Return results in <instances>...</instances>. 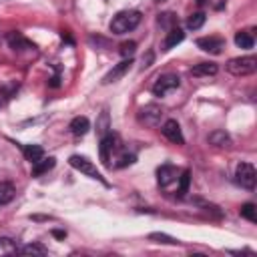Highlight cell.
I'll return each mask as SVG.
<instances>
[{"label":"cell","instance_id":"obj_1","mask_svg":"<svg viewBox=\"0 0 257 257\" xmlns=\"http://www.w3.org/2000/svg\"><path fill=\"white\" fill-rule=\"evenodd\" d=\"M141 24V12L139 10H122L110 20V32L112 34H124L135 30Z\"/></svg>","mask_w":257,"mask_h":257},{"label":"cell","instance_id":"obj_2","mask_svg":"<svg viewBox=\"0 0 257 257\" xmlns=\"http://www.w3.org/2000/svg\"><path fill=\"white\" fill-rule=\"evenodd\" d=\"M227 70L235 76H247L253 74L257 70V58L255 56H239V58H231L227 62Z\"/></svg>","mask_w":257,"mask_h":257},{"label":"cell","instance_id":"obj_3","mask_svg":"<svg viewBox=\"0 0 257 257\" xmlns=\"http://www.w3.org/2000/svg\"><path fill=\"white\" fill-rule=\"evenodd\" d=\"M68 163H70V167H72V169H76V171L84 173L86 177H90V179H94V181H100L102 185H108V183L104 181V177L98 173V169L92 165V161H88L86 157H82V155H72V157L68 159Z\"/></svg>","mask_w":257,"mask_h":257},{"label":"cell","instance_id":"obj_4","mask_svg":"<svg viewBox=\"0 0 257 257\" xmlns=\"http://www.w3.org/2000/svg\"><path fill=\"white\" fill-rule=\"evenodd\" d=\"M235 179L241 187L245 189H255V183H257V173H255V167L251 163H239L237 165V171H235Z\"/></svg>","mask_w":257,"mask_h":257},{"label":"cell","instance_id":"obj_5","mask_svg":"<svg viewBox=\"0 0 257 257\" xmlns=\"http://www.w3.org/2000/svg\"><path fill=\"white\" fill-rule=\"evenodd\" d=\"M179 84H181V78H179L177 74L167 72V74H161V76L157 78V82H155V86H153V92H155V96H165L167 92L179 88Z\"/></svg>","mask_w":257,"mask_h":257},{"label":"cell","instance_id":"obj_6","mask_svg":"<svg viewBox=\"0 0 257 257\" xmlns=\"http://www.w3.org/2000/svg\"><path fill=\"white\" fill-rule=\"evenodd\" d=\"M137 118H139L141 124L157 126V124L161 122V118H163V108H161L159 104H147V106H143V108L139 110Z\"/></svg>","mask_w":257,"mask_h":257},{"label":"cell","instance_id":"obj_7","mask_svg":"<svg viewBox=\"0 0 257 257\" xmlns=\"http://www.w3.org/2000/svg\"><path fill=\"white\" fill-rule=\"evenodd\" d=\"M118 149V137L112 135V133H106L104 137H100V161L110 167V159H112V153Z\"/></svg>","mask_w":257,"mask_h":257},{"label":"cell","instance_id":"obj_8","mask_svg":"<svg viewBox=\"0 0 257 257\" xmlns=\"http://www.w3.org/2000/svg\"><path fill=\"white\" fill-rule=\"evenodd\" d=\"M161 133H163L171 143H175V145H183V143H185V137H183V133H181V126H179V122H177L175 118L165 120L163 126H161Z\"/></svg>","mask_w":257,"mask_h":257},{"label":"cell","instance_id":"obj_9","mask_svg":"<svg viewBox=\"0 0 257 257\" xmlns=\"http://www.w3.org/2000/svg\"><path fill=\"white\" fill-rule=\"evenodd\" d=\"M131 64H133V60H131V58L120 60L118 64H114V66H112V70H108V72H106V76L102 78V82H104V84H112V82L120 80V78H122V76L128 72Z\"/></svg>","mask_w":257,"mask_h":257},{"label":"cell","instance_id":"obj_10","mask_svg":"<svg viewBox=\"0 0 257 257\" xmlns=\"http://www.w3.org/2000/svg\"><path fill=\"white\" fill-rule=\"evenodd\" d=\"M197 46L209 54H221L223 48H225V40L223 38H217V36H207V38H199L197 40Z\"/></svg>","mask_w":257,"mask_h":257},{"label":"cell","instance_id":"obj_11","mask_svg":"<svg viewBox=\"0 0 257 257\" xmlns=\"http://www.w3.org/2000/svg\"><path fill=\"white\" fill-rule=\"evenodd\" d=\"M177 177H179V169L173 165H161L157 169V181L161 187H169L173 181H177Z\"/></svg>","mask_w":257,"mask_h":257},{"label":"cell","instance_id":"obj_12","mask_svg":"<svg viewBox=\"0 0 257 257\" xmlns=\"http://www.w3.org/2000/svg\"><path fill=\"white\" fill-rule=\"evenodd\" d=\"M183 38H185V32H183L179 26H173V28L167 32V38H165V42H163V50L175 48L179 42H183Z\"/></svg>","mask_w":257,"mask_h":257},{"label":"cell","instance_id":"obj_13","mask_svg":"<svg viewBox=\"0 0 257 257\" xmlns=\"http://www.w3.org/2000/svg\"><path fill=\"white\" fill-rule=\"evenodd\" d=\"M8 44L12 50H28V48H34V44L30 40H26L22 34L18 32H10L8 34Z\"/></svg>","mask_w":257,"mask_h":257},{"label":"cell","instance_id":"obj_14","mask_svg":"<svg viewBox=\"0 0 257 257\" xmlns=\"http://www.w3.org/2000/svg\"><path fill=\"white\" fill-rule=\"evenodd\" d=\"M217 70H219V66L215 62H199L191 68V74L193 76H213V74H217Z\"/></svg>","mask_w":257,"mask_h":257},{"label":"cell","instance_id":"obj_15","mask_svg":"<svg viewBox=\"0 0 257 257\" xmlns=\"http://www.w3.org/2000/svg\"><path fill=\"white\" fill-rule=\"evenodd\" d=\"M70 133L72 135H76V137H82V135H86L88 133V128H90V122H88V118L86 116H74L72 120H70Z\"/></svg>","mask_w":257,"mask_h":257},{"label":"cell","instance_id":"obj_16","mask_svg":"<svg viewBox=\"0 0 257 257\" xmlns=\"http://www.w3.org/2000/svg\"><path fill=\"white\" fill-rule=\"evenodd\" d=\"M213 147H219V149H225V147H231V137L225 133V131H213L207 139Z\"/></svg>","mask_w":257,"mask_h":257},{"label":"cell","instance_id":"obj_17","mask_svg":"<svg viewBox=\"0 0 257 257\" xmlns=\"http://www.w3.org/2000/svg\"><path fill=\"white\" fill-rule=\"evenodd\" d=\"M54 165H56V159H54V157H48V159H44V157H42L38 163H34V165H32V177H40V175L48 173Z\"/></svg>","mask_w":257,"mask_h":257},{"label":"cell","instance_id":"obj_18","mask_svg":"<svg viewBox=\"0 0 257 257\" xmlns=\"http://www.w3.org/2000/svg\"><path fill=\"white\" fill-rule=\"evenodd\" d=\"M22 153H24L26 161H30L32 165L38 163V161L44 157V151H42L40 145H24V147H22Z\"/></svg>","mask_w":257,"mask_h":257},{"label":"cell","instance_id":"obj_19","mask_svg":"<svg viewBox=\"0 0 257 257\" xmlns=\"http://www.w3.org/2000/svg\"><path fill=\"white\" fill-rule=\"evenodd\" d=\"M14 195H16L14 185H12V183L2 181V183H0V207H2V205H6V203H10V201L14 199Z\"/></svg>","mask_w":257,"mask_h":257},{"label":"cell","instance_id":"obj_20","mask_svg":"<svg viewBox=\"0 0 257 257\" xmlns=\"http://www.w3.org/2000/svg\"><path fill=\"white\" fill-rule=\"evenodd\" d=\"M179 189H177V197L179 199H183L187 193H189V183H191V173L189 171H183L179 177Z\"/></svg>","mask_w":257,"mask_h":257},{"label":"cell","instance_id":"obj_21","mask_svg":"<svg viewBox=\"0 0 257 257\" xmlns=\"http://www.w3.org/2000/svg\"><path fill=\"white\" fill-rule=\"evenodd\" d=\"M195 203L205 211V213H209L211 217H215V219H219V217H223V211H221V207H217L215 203H207V201H203V199H195Z\"/></svg>","mask_w":257,"mask_h":257},{"label":"cell","instance_id":"obj_22","mask_svg":"<svg viewBox=\"0 0 257 257\" xmlns=\"http://www.w3.org/2000/svg\"><path fill=\"white\" fill-rule=\"evenodd\" d=\"M149 241L161 243V245H179V239H175L167 233H149Z\"/></svg>","mask_w":257,"mask_h":257},{"label":"cell","instance_id":"obj_23","mask_svg":"<svg viewBox=\"0 0 257 257\" xmlns=\"http://www.w3.org/2000/svg\"><path fill=\"white\" fill-rule=\"evenodd\" d=\"M18 253L16 243L10 237H0V255H14Z\"/></svg>","mask_w":257,"mask_h":257},{"label":"cell","instance_id":"obj_24","mask_svg":"<svg viewBox=\"0 0 257 257\" xmlns=\"http://www.w3.org/2000/svg\"><path fill=\"white\" fill-rule=\"evenodd\" d=\"M205 20H207L205 12H195V14H191V16L187 18V28L197 30V28H201V26L205 24Z\"/></svg>","mask_w":257,"mask_h":257},{"label":"cell","instance_id":"obj_25","mask_svg":"<svg viewBox=\"0 0 257 257\" xmlns=\"http://www.w3.org/2000/svg\"><path fill=\"white\" fill-rule=\"evenodd\" d=\"M239 213H241L243 219H247V221H251V223L257 221V209H255L253 203H243L241 209H239Z\"/></svg>","mask_w":257,"mask_h":257},{"label":"cell","instance_id":"obj_26","mask_svg":"<svg viewBox=\"0 0 257 257\" xmlns=\"http://www.w3.org/2000/svg\"><path fill=\"white\" fill-rule=\"evenodd\" d=\"M235 44L239 48H253V36L249 32H237L235 34Z\"/></svg>","mask_w":257,"mask_h":257},{"label":"cell","instance_id":"obj_27","mask_svg":"<svg viewBox=\"0 0 257 257\" xmlns=\"http://www.w3.org/2000/svg\"><path fill=\"white\" fill-rule=\"evenodd\" d=\"M18 253H22V255H46V249L42 245H38V243H32V245L20 247Z\"/></svg>","mask_w":257,"mask_h":257},{"label":"cell","instance_id":"obj_28","mask_svg":"<svg viewBox=\"0 0 257 257\" xmlns=\"http://www.w3.org/2000/svg\"><path fill=\"white\" fill-rule=\"evenodd\" d=\"M163 28H167V30H171L175 24H177V16L173 14V12H165V14H159V20H157Z\"/></svg>","mask_w":257,"mask_h":257},{"label":"cell","instance_id":"obj_29","mask_svg":"<svg viewBox=\"0 0 257 257\" xmlns=\"http://www.w3.org/2000/svg\"><path fill=\"white\" fill-rule=\"evenodd\" d=\"M135 50H137V42H133V40L122 42V44H120V48H118V52H120V56H122V58H131V56L135 54Z\"/></svg>","mask_w":257,"mask_h":257},{"label":"cell","instance_id":"obj_30","mask_svg":"<svg viewBox=\"0 0 257 257\" xmlns=\"http://www.w3.org/2000/svg\"><path fill=\"white\" fill-rule=\"evenodd\" d=\"M106 128H108V114H106V110H102L100 112V122H96V131H98L100 137H104Z\"/></svg>","mask_w":257,"mask_h":257},{"label":"cell","instance_id":"obj_31","mask_svg":"<svg viewBox=\"0 0 257 257\" xmlns=\"http://www.w3.org/2000/svg\"><path fill=\"white\" fill-rule=\"evenodd\" d=\"M135 159H137L135 155H122V157L118 159L116 167H118V169H122V167H128V165H133V163H135Z\"/></svg>","mask_w":257,"mask_h":257},{"label":"cell","instance_id":"obj_32","mask_svg":"<svg viewBox=\"0 0 257 257\" xmlns=\"http://www.w3.org/2000/svg\"><path fill=\"white\" fill-rule=\"evenodd\" d=\"M151 62H153V52H147V58L143 56V66L147 68V66H151Z\"/></svg>","mask_w":257,"mask_h":257},{"label":"cell","instance_id":"obj_33","mask_svg":"<svg viewBox=\"0 0 257 257\" xmlns=\"http://www.w3.org/2000/svg\"><path fill=\"white\" fill-rule=\"evenodd\" d=\"M52 235H54L56 239H64V237H66V231H60V229H52Z\"/></svg>","mask_w":257,"mask_h":257},{"label":"cell","instance_id":"obj_34","mask_svg":"<svg viewBox=\"0 0 257 257\" xmlns=\"http://www.w3.org/2000/svg\"><path fill=\"white\" fill-rule=\"evenodd\" d=\"M50 86H58V78H56V76L50 78Z\"/></svg>","mask_w":257,"mask_h":257}]
</instances>
